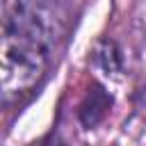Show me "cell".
<instances>
[{
    "label": "cell",
    "mask_w": 146,
    "mask_h": 146,
    "mask_svg": "<svg viewBox=\"0 0 146 146\" xmlns=\"http://www.w3.org/2000/svg\"><path fill=\"white\" fill-rule=\"evenodd\" d=\"M132 105H135V112H137V114L146 121V80H141V84L135 89Z\"/></svg>",
    "instance_id": "277c9868"
},
{
    "label": "cell",
    "mask_w": 146,
    "mask_h": 146,
    "mask_svg": "<svg viewBox=\"0 0 146 146\" xmlns=\"http://www.w3.org/2000/svg\"><path fill=\"white\" fill-rule=\"evenodd\" d=\"M64 16L52 0H0V39L52 55L64 36Z\"/></svg>",
    "instance_id": "6da1fadb"
},
{
    "label": "cell",
    "mask_w": 146,
    "mask_h": 146,
    "mask_svg": "<svg viewBox=\"0 0 146 146\" xmlns=\"http://www.w3.org/2000/svg\"><path fill=\"white\" fill-rule=\"evenodd\" d=\"M110 110H112V96H110V91L100 82H91L89 89H87V94H84V98L78 105V119H80V123L87 130H91V128H96V125H100L105 121V116L110 114Z\"/></svg>",
    "instance_id": "7a4b0ae2"
},
{
    "label": "cell",
    "mask_w": 146,
    "mask_h": 146,
    "mask_svg": "<svg viewBox=\"0 0 146 146\" xmlns=\"http://www.w3.org/2000/svg\"><path fill=\"white\" fill-rule=\"evenodd\" d=\"M91 62L107 78H121L125 73V55L121 46L112 39H98L91 48Z\"/></svg>",
    "instance_id": "3957f363"
},
{
    "label": "cell",
    "mask_w": 146,
    "mask_h": 146,
    "mask_svg": "<svg viewBox=\"0 0 146 146\" xmlns=\"http://www.w3.org/2000/svg\"><path fill=\"white\" fill-rule=\"evenodd\" d=\"M39 146H68V144H66V141H64L57 132H50V135H48V137H46Z\"/></svg>",
    "instance_id": "5b68a950"
}]
</instances>
